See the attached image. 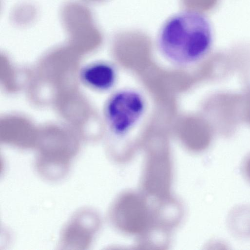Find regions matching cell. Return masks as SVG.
Here are the masks:
<instances>
[{
    "mask_svg": "<svg viewBox=\"0 0 250 250\" xmlns=\"http://www.w3.org/2000/svg\"><path fill=\"white\" fill-rule=\"evenodd\" d=\"M212 39V27L208 18L199 12L186 10L165 22L159 32L157 43L167 60L186 66L206 55Z\"/></svg>",
    "mask_w": 250,
    "mask_h": 250,
    "instance_id": "cell-1",
    "label": "cell"
},
{
    "mask_svg": "<svg viewBox=\"0 0 250 250\" xmlns=\"http://www.w3.org/2000/svg\"><path fill=\"white\" fill-rule=\"evenodd\" d=\"M145 109V101L140 93L124 89L113 93L106 101L104 119L110 130L121 136L127 133L138 123Z\"/></svg>",
    "mask_w": 250,
    "mask_h": 250,
    "instance_id": "cell-2",
    "label": "cell"
},
{
    "mask_svg": "<svg viewBox=\"0 0 250 250\" xmlns=\"http://www.w3.org/2000/svg\"><path fill=\"white\" fill-rule=\"evenodd\" d=\"M62 27L70 41L81 48H89L95 45L100 39L90 9L76 1L64 3L60 11Z\"/></svg>",
    "mask_w": 250,
    "mask_h": 250,
    "instance_id": "cell-3",
    "label": "cell"
},
{
    "mask_svg": "<svg viewBox=\"0 0 250 250\" xmlns=\"http://www.w3.org/2000/svg\"><path fill=\"white\" fill-rule=\"evenodd\" d=\"M138 195L125 194L119 199L114 211L119 228L126 232L145 231L149 222V209L145 201Z\"/></svg>",
    "mask_w": 250,
    "mask_h": 250,
    "instance_id": "cell-4",
    "label": "cell"
},
{
    "mask_svg": "<svg viewBox=\"0 0 250 250\" xmlns=\"http://www.w3.org/2000/svg\"><path fill=\"white\" fill-rule=\"evenodd\" d=\"M212 109L217 131L229 136L235 131L243 117V96L218 93L212 99Z\"/></svg>",
    "mask_w": 250,
    "mask_h": 250,
    "instance_id": "cell-5",
    "label": "cell"
},
{
    "mask_svg": "<svg viewBox=\"0 0 250 250\" xmlns=\"http://www.w3.org/2000/svg\"><path fill=\"white\" fill-rule=\"evenodd\" d=\"M79 78L86 87L103 92L113 86L117 74L111 64L104 61H95L86 64L81 69Z\"/></svg>",
    "mask_w": 250,
    "mask_h": 250,
    "instance_id": "cell-6",
    "label": "cell"
},
{
    "mask_svg": "<svg viewBox=\"0 0 250 250\" xmlns=\"http://www.w3.org/2000/svg\"><path fill=\"white\" fill-rule=\"evenodd\" d=\"M243 117L250 124V89L243 96Z\"/></svg>",
    "mask_w": 250,
    "mask_h": 250,
    "instance_id": "cell-7",
    "label": "cell"
},
{
    "mask_svg": "<svg viewBox=\"0 0 250 250\" xmlns=\"http://www.w3.org/2000/svg\"><path fill=\"white\" fill-rule=\"evenodd\" d=\"M244 171L245 175L250 181V156L247 158L244 163Z\"/></svg>",
    "mask_w": 250,
    "mask_h": 250,
    "instance_id": "cell-8",
    "label": "cell"
},
{
    "mask_svg": "<svg viewBox=\"0 0 250 250\" xmlns=\"http://www.w3.org/2000/svg\"><path fill=\"white\" fill-rule=\"evenodd\" d=\"M86 0L92 2V1H96L98 0Z\"/></svg>",
    "mask_w": 250,
    "mask_h": 250,
    "instance_id": "cell-9",
    "label": "cell"
}]
</instances>
